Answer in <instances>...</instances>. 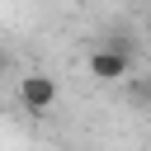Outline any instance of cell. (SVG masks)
<instances>
[{"mask_svg": "<svg viewBox=\"0 0 151 151\" xmlns=\"http://www.w3.org/2000/svg\"><path fill=\"white\" fill-rule=\"evenodd\" d=\"M90 76H94V80H127V76H132V52H127V42H123V38H109L104 47H94V52H90Z\"/></svg>", "mask_w": 151, "mask_h": 151, "instance_id": "6da1fadb", "label": "cell"}, {"mask_svg": "<svg viewBox=\"0 0 151 151\" xmlns=\"http://www.w3.org/2000/svg\"><path fill=\"white\" fill-rule=\"evenodd\" d=\"M19 104H24L28 113H47V109L57 104V80L42 76V71L24 76V80H19Z\"/></svg>", "mask_w": 151, "mask_h": 151, "instance_id": "7a4b0ae2", "label": "cell"}, {"mask_svg": "<svg viewBox=\"0 0 151 151\" xmlns=\"http://www.w3.org/2000/svg\"><path fill=\"white\" fill-rule=\"evenodd\" d=\"M0 66H5V47H0Z\"/></svg>", "mask_w": 151, "mask_h": 151, "instance_id": "3957f363", "label": "cell"}]
</instances>
